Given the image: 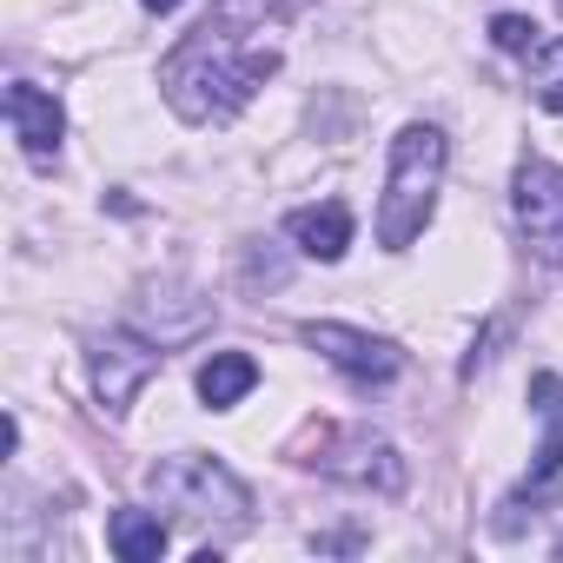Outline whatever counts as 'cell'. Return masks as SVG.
Wrapping results in <instances>:
<instances>
[{
    "label": "cell",
    "mask_w": 563,
    "mask_h": 563,
    "mask_svg": "<svg viewBox=\"0 0 563 563\" xmlns=\"http://www.w3.org/2000/svg\"><path fill=\"white\" fill-rule=\"evenodd\" d=\"M252 385H258V358H245V352H212V358L199 365V398H206L212 411H232Z\"/></svg>",
    "instance_id": "11"
},
{
    "label": "cell",
    "mask_w": 563,
    "mask_h": 563,
    "mask_svg": "<svg viewBox=\"0 0 563 563\" xmlns=\"http://www.w3.org/2000/svg\"><path fill=\"white\" fill-rule=\"evenodd\" d=\"M556 8H563V0H556Z\"/></svg>",
    "instance_id": "16"
},
{
    "label": "cell",
    "mask_w": 563,
    "mask_h": 563,
    "mask_svg": "<svg viewBox=\"0 0 563 563\" xmlns=\"http://www.w3.org/2000/svg\"><path fill=\"white\" fill-rule=\"evenodd\" d=\"M530 100L550 107V113H563V41H543L530 54Z\"/></svg>",
    "instance_id": "12"
},
{
    "label": "cell",
    "mask_w": 563,
    "mask_h": 563,
    "mask_svg": "<svg viewBox=\"0 0 563 563\" xmlns=\"http://www.w3.org/2000/svg\"><path fill=\"white\" fill-rule=\"evenodd\" d=\"M444 159H451V140L444 126L431 120H411L398 140H391V159H385V199H378V239L391 252H405L431 212H438V186H444Z\"/></svg>",
    "instance_id": "2"
},
{
    "label": "cell",
    "mask_w": 563,
    "mask_h": 563,
    "mask_svg": "<svg viewBox=\"0 0 563 563\" xmlns=\"http://www.w3.org/2000/svg\"><path fill=\"white\" fill-rule=\"evenodd\" d=\"M510 212H517L523 245H530L543 265H563V166H550V159H537V153L517 159Z\"/></svg>",
    "instance_id": "4"
},
{
    "label": "cell",
    "mask_w": 563,
    "mask_h": 563,
    "mask_svg": "<svg viewBox=\"0 0 563 563\" xmlns=\"http://www.w3.org/2000/svg\"><path fill=\"white\" fill-rule=\"evenodd\" d=\"M312 471H325V477H339V484H358V490H405V457L385 444V438H372V431H325L319 438V457H306Z\"/></svg>",
    "instance_id": "7"
},
{
    "label": "cell",
    "mask_w": 563,
    "mask_h": 563,
    "mask_svg": "<svg viewBox=\"0 0 563 563\" xmlns=\"http://www.w3.org/2000/svg\"><path fill=\"white\" fill-rule=\"evenodd\" d=\"M146 484H153V497L159 504H173V510H186V517H199V523H245L252 517V490L225 471V464H212V457H159L153 471H146Z\"/></svg>",
    "instance_id": "3"
},
{
    "label": "cell",
    "mask_w": 563,
    "mask_h": 563,
    "mask_svg": "<svg viewBox=\"0 0 563 563\" xmlns=\"http://www.w3.org/2000/svg\"><path fill=\"white\" fill-rule=\"evenodd\" d=\"M140 8H146V14H173V8H179V0H140Z\"/></svg>",
    "instance_id": "15"
},
{
    "label": "cell",
    "mask_w": 563,
    "mask_h": 563,
    "mask_svg": "<svg viewBox=\"0 0 563 563\" xmlns=\"http://www.w3.org/2000/svg\"><path fill=\"white\" fill-rule=\"evenodd\" d=\"M530 411H537L543 424L563 418V378H556V372H537V378H530Z\"/></svg>",
    "instance_id": "14"
},
{
    "label": "cell",
    "mask_w": 563,
    "mask_h": 563,
    "mask_svg": "<svg viewBox=\"0 0 563 563\" xmlns=\"http://www.w3.org/2000/svg\"><path fill=\"white\" fill-rule=\"evenodd\" d=\"M8 126H14L21 153H27L34 166H47V159L60 153L67 113H60V100H54L47 87H34V80H14V87H8Z\"/></svg>",
    "instance_id": "8"
},
{
    "label": "cell",
    "mask_w": 563,
    "mask_h": 563,
    "mask_svg": "<svg viewBox=\"0 0 563 563\" xmlns=\"http://www.w3.org/2000/svg\"><path fill=\"white\" fill-rule=\"evenodd\" d=\"M299 339H306L325 365H339L352 385H391V378L405 372V352H398L391 339H378V332H358V325L312 319V325H299Z\"/></svg>",
    "instance_id": "5"
},
{
    "label": "cell",
    "mask_w": 563,
    "mask_h": 563,
    "mask_svg": "<svg viewBox=\"0 0 563 563\" xmlns=\"http://www.w3.org/2000/svg\"><path fill=\"white\" fill-rule=\"evenodd\" d=\"M107 543H113V556H120V563H159V556H166V543H173V530L159 523V510H113Z\"/></svg>",
    "instance_id": "10"
},
{
    "label": "cell",
    "mask_w": 563,
    "mask_h": 563,
    "mask_svg": "<svg viewBox=\"0 0 563 563\" xmlns=\"http://www.w3.org/2000/svg\"><path fill=\"white\" fill-rule=\"evenodd\" d=\"M278 0H212V14L159 60V93L186 126H212L278 74Z\"/></svg>",
    "instance_id": "1"
},
{
    "label": "cell",
    "mask_w": 563,
    "mask_h": 563,
    "mask_svg": "<svg viewBox=\"0 0 563 563\" xmlns=\"http://www.w3.org/2000/svg\"><path fill=\"white\" fill-rule=\"evenodd\" d=\"M159 345L153 339H140V332H100L93 339V398L120 418L153 378H159Z\"/></svg>",
    "instance_id": "6"
},
{
    "label": "cell",
    "mask_w": 563,
    "mask_h": 563,
    "mask_svg": "<svg viewBox=\"0 0 563 563\" xmlns=\"http://www.w3.org/2000/svg\"><path fill=\"white\" fill-rule=\"evenodd\" d=\"M490 41L504 47V54H537L543 41H537V21H523V14H497L490 21Z\"/></svg>",
    "instance_id": "13"
},
{
    "label": "cell",
    "mask_w": 563,
    "mask_h": 563,
    "mask_svg": "<svg viewBox=\"0 0 563 563\" xmlns=\"http://www.w3.org/2000/svg\"><path fill=\"white\" fill-rule=\"evenodd\" d=\"M286 232L299 239V252L306 258H345V245H352V206H339V199H325V206H299V212H286Z\"/></svg>",
    "instance_id": "9"
}]
</instances>
